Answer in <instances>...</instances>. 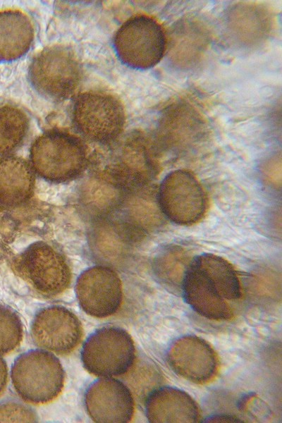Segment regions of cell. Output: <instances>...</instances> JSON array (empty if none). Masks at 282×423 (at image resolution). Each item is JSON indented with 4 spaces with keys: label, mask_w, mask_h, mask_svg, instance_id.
I'll use <instances>...</instances> for the list:
<instances>
[{
    "label": "cell",
    "mask_w": 282,
    "mask_h": 423,
    "mask_svg": "<svg viewBox=\"0 0 282 423\" xmlns=\"http://www.w3.org/2000/svg\"><path fill=\"white\" fill-rule=\"evenodd\" d=\"M180 290L184 301L195 312L212 320L231 319L233 311L230 303L242 295L234 267L211 253L201 254L191 261Z\"/></svg>",
    "instance_id": "obj_1"
},
{
    "label": "cell",
    "mask_w": 282,
    "mask_h": 423,
    "mask_svg": "<svg viewBox=\"0 0 282 423\" xmlns=\"http://www.w3.org/2000/svg\"><path fill=\"white\" fill-rule=\"evenodd\" d=\"M28 77L39 94L59 102L75 94L81 83L82 70L71 49L55 44L35 55L29 66Z\"/></svg>",
    "instance_id": "obj_2"
},
{
    "label": "cell",
    "mask_w": 282,
    "mask_h": 423,
    "mask_svg": "<svg viewBox=\"0 0 282 423\" xmlns=\"http://www.w3.org/2000/svg\"><path fill=\"white\" fill-rule=\"evenodd\" d=\"M11 377L16 391L23 400L44 404L61 392L65 372L54 354L44 350H31L16 359Z\"/></svg>",
    "instance_id": "obj_3"
},
{
    "label": "cell",
    "mask_w": 282,
    "mask_h": 423,
    "mask_svg": "<svg viewBox=\"0 0 282 423\" xmlns=\"http://www.w3.org/2000/svg\"><path fill=\"white\" fill-rule=\"evenodd\" d=\"M166 37L161 25L147 15H136L125 21L114 37L119 60L136 70L149 69L161 60Z\"/></svg>",
    "instance_id": "obj_4"
},
{
    "label": "cell",
    "mask_w": 282,
    "mask_h": 423,
    "mask_svg": "<svg viewBox=\"0 0 282 423\" xmlns=\"http://www.w3.org/2000/svg\"><path fill=\"white\" fill-rule=\"evenodd\" d=\"M135 358V345L130 335L116 326L96 330L85 341L81 351L83 367L90 373L101 377L126 373Z\"/></svg>",
    "instance_id": "obj_5"
},
{
    "label": "cell",
    "mask_w": 282,
    "mask_h": 423,
    "mask_svg": "<svg viewBox=\"0 0 282 423\" xmlns=\"http://www.w3.org/2000/svg\"><path fill=\"white\" fill-rule=\"evenodd\" d=\"M75 128L89 139L97 142L117 137L125 123L123 106L115 95L92 90L80 94L72 111Z\"/></svg>",
    "instance_id": "obj_6"
},
{
    "label": "cell",
    "mask_w": 282,
    "mask_h": 423,
    "mask_svg": "<svg viewBox=\"0 0 282 423\" xmlns=\"http://www.w3.org/2000/svg\"><path fill=\"white\" fill-rule=\"evenodd\" d=\"M161 212L171 221L191 225L199 221L207 207L204 192L190 171L178 169L162 180L157 194Z\"/></svg>",
    "instance_id": "obj_7"
},
{
    "label": "cell",
    "mask_w": 282,
    "mask_h": 423,
    "mask_svg": "<svg viewBox=\"0 0 282 423\" xmlns=\"http://www.w3.org/2000/svg\"><path fill=\"white\" fill-rule=\"evenodd\" d=\"M206 134L202 116L190 103L180 99L161 111L154 142L159 153L165 150L178 154L199 144Z\"/></svg>",
    "instance_id": "obj_8"
},
{
    "label": "cell",
    "mask_w": 282,
    "mask_h": 423,
    "mask_svg": "<svg viewBox=\"0 0 282 423\" xmlns=\"http://www.w3.org/2000/svg\"><path fill=\"white\" fill-rule=\"evenodd\" d=\"M30 331L37 346L60 355L71 352L82 337V324L77 316L59 305L40 309L32 320Z\"/></svg>",
    "instance_id": "obj_9"
},
{
    "label": "cell",
    "mask_w": 282,
    "mask_h": 423,
    "mask_svg": "<svg viewBox=\"0 0 282 423\" xmlns=\"http://www.w3.org/2000/svg\"><path fill=\"white\" fill-rule=\"evenodd\" d=\"M166 360L176 374L195 384L209 382L218 370L213 348L206 341L194 335L175 339L167 350Z\"/></svg>",
    "instance_id": "obj_10"
},
{
    "label": "cell",
    "mask_w": 282,
    "mask_h": 423,
    "mask_svg": "<svg viewBox=\"0 0 282 423\" xmlns=\"http://www.w3.org/2000/svg\"><path fill=\"white\" fill-rule=\"evenodd\" d=\"M75 294L82 309L97 318L114 314L122 301L119 278L114 272L104 268L83 271L76 283Z\"/></svg>",
    "instance_id": "obj_11"
},
{
    "label": "cell",
    "mask_w": 282,
    "mask_h": 423,
    "mask_svg": "<svg viewBox=\"0 0 282 423\" xmlns=\"http://www.w3.org/2000/svg\"><path fill=\"white\" fill-rule=\"evenodd\" d=\"M87 414L95 422L127 423L134 413L130 389L121 381L102 377L92 382L85 393Z\"/></svg>",
    "instance_id": "obj_12"
},
{
    "label": "cell",
    "mask_w": 282,
    "mask_h": 423,
    "mask_svg": "<svg viewBox=\"0 0 282 423\" xmlns=\"http://www.w3.org/2000/svg\"><path fill=\"white\" fill-rule=\"evenodd\" d=\"M273 22L272 14L265 6L239 3L231 6L225 15L226 35L238 48L253 49L268 39Z\"/></svg>",
    "instance_id": "obj_13"
},
{
    "label": "cell",
    "mask_w": 282,
    "mask_h": 423,
    "mask_svg": "<svg viewBox=\"0 0 282 423\" xmlns=\"http://www.w3.org/2000/svg\"><path fill=\"white\" fill-rule=\"evenodd\" d=\"M206 25L194 18L178 20L168 34V56L171 62L180 69H190L202 60L210 42Z\"/></svg>",
    "instance_id": "obj_14"
},
{
    "label": "cell",
    "mask_w": 282,
    "mask_h": 423,
    "mask_svg": "<svg viewBox=\"0 0 282 423\" xmlns=\"http://www.w3.org/2000/svg\"><path fill=\"white\" fill-rule=\"evenodd\" d=\"M145 413L149 422H197L198 407L185 391L172 386L152 390L145 400Z\"/></svg>",
    "instance_id": "obj_15"
},
{
    "label": "cell",
    "mask_w": 282,
    "mask_h": 423,
    "mask_svg": "<svg viewBox=\"0 0 282 423\" xmlns=\"http://www.w3.org/2000/svg\"><path fill=\"white\" fill-rule=\"evenodd\" d=\"M21 278L43 295L52 297L63 292L70 281L69 267L53 258L20 262L16 266Z\"/></svg>",
    "instance_id": "obj_16"
},
{
    "label": "cell",
    "mask_w": 282,
    "mask_h": 423,
    "mask_svg": "<svg viewBox=\"0 0 282 423\" xmlns=\"http://www.w3.org/2000/svg\"><path fill=\"white\" fill-rule=\"evenodd\" d=\"M35 37L30 18L16 9L0 11V61H11L25 55Z\"/></svg>",
    "instance_id": "obj_17"
},
{
    "label": "cell",
    "mask_w": 282,
    "mask_h": 423,
    "mask_svg": "<svg viewBox=\"0 0 282 423\" xmlns=\"http://www.w3.org/2000/svg\"><path fill=\"white\" fill-rule=\"evenodd\" d=\"M191 261L187 250L182 247L177 245H166L156 255L154 269L157 278L165 285L180 288Z\"/></svg>",
    "instance_id": "obj_18"
},
{
    "label": "cell",
    "mask_w": 282,
    "mask_h": 423,
    "mask_svg": "<svg viewBox=\"0 0 282 423\" xmlns=\"http://www.w3.org/2000/svg\"><path fill=\"white\" fill-rule=\"evenodd\" d=\"M30 128V119L20 108L10 104L0 106V155L16 149Z\"/></svg>",
    "instance_id": "obj_19"
},
{
    "label": "cell",
    "mask_w": 282,
    "mask_h": 423,
    "mask_svg": "<svg viewBox=\"0 0 282 423\" xmlns=\"http://www.w3.org/2000/svg\"><path fill=\"white\" fill-rule=\"evenodd\" d=\"M23 324L11 308L0 304V355L13 350L21 342Z\"/></svg>",
    "instance_id": "obj_20"
},
{
    "label": "cell",
    "mask_w": 282,
    "mask_h": 423,
    "mask_svg": "<svg viewBox=\"0 0 282 423\" xmlns=\"http://www.w3.org/2000/svg\"><path fill=\"white\" fill-rule=\"evenodd\" d=\"M36 413L27 405L16 401L0 403V422H35Z\"/></svg>",
    "instance_id": "obj_21"
},
{
    "label": "cell",
    "mask_w": 282,
    "mask_h": 423,
    "mask_svg": "<svg viewBox=\"0 0 282 423\" xmlns=\"http://www.w3.org/2000/svg\"><path fill=\"white\" fill-rule=\"evenodd\" d=\"M201 422H244L237 417L231 415L215 414L204 417Z\"/></svg>",
    "instance_id": "obj_22"
},
{
    "label": "cell",
    "mask_w": 282,
    "mask_h": 423,
    "mask_svg": "<svg viewBox=\"0 0 282 423\" xmlns=\"http://www.w3.org/2000/svg\"><path fill=\"white\" fill-rule=\"evenodd\" d=\"M37 240L35 236L24 235L16 240L14 247L18 252H21Z\"/></svg>",
    "instance_id": "obj_23"
},
{
    "label": "cell",
    "mask_w": 282,
    "mask_h": 423,
    "mask_svg": "<svg viewBox=\"0 0 282 423\" xmlns=\"http://www.w3.org/2000/svg\"><path fill=\"white\" fill-rule=\"evenodd\" d=\"M8 379V369L5 360L0 355V393L4 389Z\"/></svg>",
    "instance_id": "obj_24"
}]
</instances>
